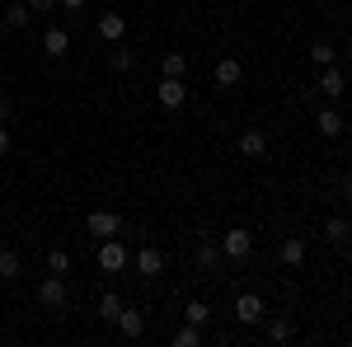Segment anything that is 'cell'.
<instances>
[{
	"mask_svg": "<svg viewBox=\"0 0 352 347\" xmlns=\"http://www.w3.org/2000/svg\"><path fill=\"white\" fill-rule=\"evenodd\" d=\"M221 254H226L230 263H244V258L254 254V235L240 230V225H235V230H226V235H221Z\"/></svg>",
	"mask_w": 352,
	"mask_h": 347,
	"instance_id": "obj_1",
	"label": "cell"
},
{
	"mask_svg": "<svg viewBox=\"0 0 352 347\" xmlns=\"http://www.w3.org/2000/svg\"><path fill=\"white\" fill-rule=\"evenodd\" d=\"M85 225H89L94 240H113V235H122V216H118V212H89Z\"/></svg>",
	"mask_w": 352,
	"mask_h": 347,
	"instance_id": "obj_2",
	"label": "cell"
},
{
	"mask_svg": "<svg viewBox=\"0 0 352 347\" xmlns=\"http://www.w3.org/2000/svg\"><path fill=\"white\" fill-rule=\"evenodd\" d=\"M155 99H160L164 108H179L184 99H188V85H184V76H164V80L155 85Z\"/></svg>",
	"mask_w": 352,
	"mask_h": 347,
	"instance_id": "obj_3",
	"label": "cell"
},
{
	"mask_svg": "<svg viewBox=\"0 0 352 347\" xmlns=\"http://www.w3.org/2000/svg\"><path fill=\"white\" fill-rule=\"evenodd\" d=\"M38 305H43V310H61V305H66V282H61V277H47V282H38Z\"/></svg>",
	"mask_w": 352,
	"mask_h": 347,
	"instance_id": "obj_4",
	"label": "cell"
},
{
	"mask_svg": "<svg viewBox=\"0 0 352 347\" xmlns=\"http://www.w3.org/2000/svg\"><path fill=\"white\" fill-rule=\"evenodd\" d=\"M263 315H268V310H263V295L244 291L240 300H235V320L240 324H263Z\"/></svg>",
	"mask_w": 352,
	"mask_h": 347,
	"instance_id": "obj_5",
	"label": "cell"
},
{
	"mask_svg": "<svg viewBox=\"0 0 352 347\" xmlns=\"http://www.w3.org/2000/svg\"><path fill=\"white\" fill-rule=\"evenodd\" d=\"M99 267H104V272H122V267H127V249L118 244V235L99 244Z\"/></svg>",
	"mask_w": 352,
	"mask_h": 347,
	"instance_id": "obj_6",
	"label": "cell"
},
{
	"mask_svg": "<svg viewBox=\"0 0 352 347\" xmlns=\"http://www.w3.org/2000/svg\"><path fill=\"white\" fill-rule=\"evenodd\" d=\"M212 76H217V85H221V89H235V85L244 80V66L235 61V56H221V61H217V71H212Z\"/></svg>",
	"mask_w": 352,
	"mask_h": 347,
	"instance_id": "obj_7",
	"label": "cell"
},
{
	"mask_svg": "<svg viewBox=\"0 0 352 347\" xmlns=\"http://www.w3.org/2000/svg\"><path fill=\"white\" fill-rule=\"evenodd\" d=\"M136 272H141V277H160V272H164V254H160V249H151V244L136 249Z\"/></svg>",
	"mask_w": 352,
	"mask_h": 347,
	"instance_id": "obj_8",
	"label": "cell"
},
{
	"mask_svg": "<svg viewBox=\"0 0 352 347\" xmlns=\"http://www.w3.org/2000/svg\"><path fill=\"white\" fill-rule=\"evenodd\" d=\"M118 333H122V338H141V333H146V315L132 310V305H122V315H118Z\"/></svg>",
	"mask_w": 352,
	"mask_h": 347,
	"instance_id": "obj_9",
	"label": "cell"
},
{
	"mask_svg": "<svg viewBox=\"0 0 352 347\" xmlns=\"http://www.w3.org/2000/svg\"><path fill=\"white\" fill-rule=\"evenodd\" d=\"M221 258H226V254H221V240H202L197 244V267H202V272H217Z\"/></svg>",
	"mask_w": 352,
	"mask_h": 347,
	"instance_id": "obj_10",
	"label": "cell"
},
{
	"mask_svg": "<svg viewBox=\"0 0 352 347\" xmlns=\"http://www.w3.org/2000/svg\"><path fill=\"white\" fill-rule=\"evenodd\" d=\"M343 89H348V85H343V71H338V66H324V76H320V94H324V99H343Z\"/></svg>",
	"mask_w": 352,
	"mask_h": 347,
	"instance_id": "obj_11",
	"label": "cell"
},
{
	"mask_svg": "<svg viewBox=\"0 0 352 347\" xmlns=\"http://www.w3.org/2000/svg\"><path fill=\"white\" fill-rule=\"evenodd\" d=\"M263 150H268V136L258 132V127H249V132L240 136V155H249V160H258Z\"/></svg>",
	"mask_w": 352,
	"mask_h": 347,
	"instance_id": "obj_12",
	"label": "cell"
},
{
	"mask_svg": "<svg viewBox=\"0 0 352 347\" xmlns=\"http://www.w3.org/2000/svg\"><path fill=\"white\" fill-rule=\"evenodd\" d=\"M66 47H71V33L66 28H47L43 33V52L47 56H66Z\"/></svg>",
	"mask_w": 352,
	"mask_h": 347,
	"instance_id": "obj_13",
	"label": "cell"
},
{
	"mask_svg": "<svg viewBox=\"0 0 352 347\" xmlns=\"http://www.w3.org/2000/svg\"><path fill=\"white\" fill-rule=\"evenodd\" d=\"M122 33H127V19H122V14H99V38L122 43Z\"/></svg>",
	"mask_w": 352,
	"mask_h": 347,
	"instance_id": "obj_14",
	"label": "cell"
},
{
	"mask_svg": "<svg viewBox=\"0 0 352 347\" xmlns=\"http://www.w3.org/2000/svg\"><path fill=\"white\" fill-rule=\"evenodd\" d=\"M19 272H24V258L14 249H0V282H14Z\"/></svg>",
	"mask_w": 352,
	"mask_h": 347,
	"instance_id": "obj_15",
	"label": "cell"
},
{
	"mask_svg": "<svg viewBox=\"0 0 352 347\" xmlns=\"http://www.w3.org/2000/svg\"><path fill=\"white\" fill-rule=\"evenodd\" d=\"M277 258H282L287 267H300V263H305V240H282Z\"/></svg>",
	"mask_w": 352,
	"mask_h": 347,
	"instance_id": "obj_16",
	"label": "cell"
},
{
	"mask_svg": "<svg viewBox=\"0 0 352 347\" xmlns=\"http://www.w3.org/2000/svg\"><path fill=\"white\" fill-rule=\"evenodd\" d=\"M315 127H320V136H343V117H338V108H324V113L315 117Z\"/></svg>",
	"mask_w": 352,
	"mask_h": 347,
	"instance_id": "obj_17",
	"label": "cell"
},
{
	"mask_svg": "<svg viewBox=\"0 0 352 347\" xmlns=\"http://www.w3.org/2000/svg\"><path fill=\"white\" fill-rule=\"evenodd\" d=\"M324 235H329V244H348L352 240V225L343 221V216H333V221L324 225Z\"/></svg>",
	"mask_w": 352,
	"mask_h": 347,
	"instance_id": "obj_18",
	"label": "cell"
},
{
	"mask_svg": "<svg viewBox=\"0 0 352 347\" xmlns=\"http://www.w3.org/2000/svg\"><path fill=\"white\" fill-rule=\"evenodd\" d=\"M174 347H202V328H197V324H184V328L174 333Z\"/></svg>",
	"mask_w": 352,
	"mask_h": 347,
	"instance_id": "obj_19",
	"label": "cell"
},
{
	"mask_svg": "<svg viewBox=\"0 0 352 347\" xmlns=\"http://www.w3.org/2000/svg\"><path fill=\"white\" fill-rule=\"evenodd\" d=\"M28 19H33L28 5H10V10H5V24H10V28H28Z\"/></svg>",
	"mask_w": 352,
	"mask_h": 347,
	"instance_id": "obj_20",
	"label": "cell"
},
{
	"mask_svg": "<svg viewBox=\"0 0 352 347\" xmlns=\"http://www.w3.org/2000/svg\"><path fill=\"white\" fill-rule=\"evenodd\" d=\"M292 333H296L292 320H268V338L272 343H292Z\"/></svg>",
	"mask_w": 352,
	"mask_h": 347,
	"instance_id": "obj_21",
	"label": "cell"
},
{
	"mask_svg": "<svg viewBox=\"0 0 352 347\" xmlns=\"http://www.w3.org/2000/svg\"><path fill=\"white\" fill-rule=\"evenodd\" d=\"M47 272L66 277V272H71V254H66V249H52V254H47Z\"/></svg>",
	"mask_w": 352,
	"mask_h": 347,
	"instance_id": "obj_22",
	"label": "cell"
},
{
	"mask_svg": "<svg viewBox=\"0 0 352 347\" xmlns=\"http://www.w3.org/2000/svg\"><path fill=\"white\" fill-rule=\"evenodd\" d=\"M184 315H188V324H197V328H202V324L212 320V310H207V300H188V310H184Z\"/></svg>",
	"mask_w": 352,
	"mask_h": 347,
	"instance_id": "obj_23",
	"label": "cell"
},
{
	"mask_svg": "<svg viewBox=\"0 0 352 347\" xmlns=\"http://www.w3.org/2000/svg\"><path fill=\"white\" fill-rule=\"evenodd\" d=\"M99 315H104V320H109V324H118V315H122V300H118V295H104V300H99Z\"/></svg>",
	"mask_w": 352,
	"mask_h": 347,
	"instance_id": "obj_24",
	"label": "cell"
},
{
	"mask_svg": "<svg viewBox=\"0 0 352 347\" xmlns=\"http://www.w3.org/2000/svg\"><path fill=\"white\" fill-rule=\"evenodd\" d=\"M333 43H315V47H310V61H315V66H333Z\"/></svg>",
	"mask_w": 352,
	"mask_h": 347,
	"instance_id": "obj_25",
	"label": "cell"
},
{
	"mask_svg": "<svg viewBox=\"0 0 352 347\" xmlns=\"http://www.w3.org/2000/svg\"><path fill=\"white\" fill-rule=\"evenodd\" d=\"M184 71H188V56H184V52L164 56V76H184Z\"/></svg>",
	"mask_w": 352,
	"mask_h": 347,
	"instance_id": "obj_26",
	"label": "cell"
},
{
	"mask_svg": "<svg viewBox=\"0 0 352 347\" xmlns=\"http://www.w3.org/2000/svg\"><path fill=\"white\" fill-rule=\"evenodd\" d=\"M109 61H113V71H132V52H127V47H118V43H113Z\"/></svg>",
	"mask_w": 352,
	"mask_h": 347,
	"instance_id": "obj_27",
	"label": "cell"
},
{
	"mask_svg": "<svg viewBox=\"0 0 352 347\" xmlns=\"http://www.w3.org/2000/svg\"><path fill=\"white\" fill-rule=\"evenodd\" d=\"M28 10L33 14H47V10H56V0H28Z\"/></svg>",
	"mask_w": 352,
	"mask_h": 347,
	"instance_id": "obj_28",
	"label": "cell"
},
{
	"mask_svg": "<svg viewBox=\"0 0 352 347\" xmlns=\"http://www.w3.org/2000/svg\"><path fill=\"white\" fill-rule=\"evenodd\" d=\"M338 197H343V202H352V174H343V183H338Z\"/></svg>",
	"mask_w": 352,
	"mask_h": 347,
	"instance_id": "obj_29",
	"label": "cell"
},
{
	"mask_svg": "<svg viewBox=\"0 0 352 347\" xmlns=\"http://www.w3.org/2000/svg\"><path fill=\"white\" fill-rule=\"evenodd\" d=\"M10 117H14V104H10V99L0 94V122H10Z\"/></svg>",
	"mask_w": 352,
	"mask_h": 347,
	"instance_id": "obj_30",
	"label": "cell"
},
{
	"mask_svg": "<svg viewBox=\"0 0 352 347\" xmlns=\"http://www.w3.org/2000/svg\"><path fill=\"white\" fill-rule=\"evenodd\" d=\"M5 150H10V127L0 122V155H5Z\"/></svg>",
	"mask_w": 352,
	"mask_h": 347,
	"instance_id": "obj_31",
	"label": "cell"
},
{
	"mask_svg": "<svg viewBox=\"0 0 352 347\" xmlns=\"http://www.w3.org/2000/svg\"><path fill=\"white\" fill-rule=\"evenodd\" d=\"M56 5H66V10H80L85 0H56Z\"/></svg>",
	"mask_w": 352,
	"mask_h": 347,
	"instance_id": "obj_32",
	"label": "cell"
}]
</instances>
